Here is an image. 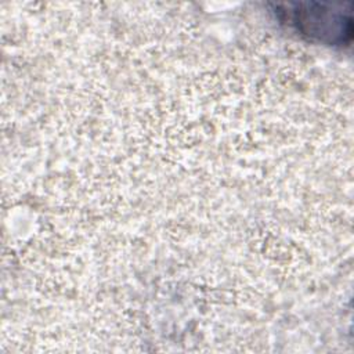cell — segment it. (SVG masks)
<instances>
[{
    "label": "cell",
    "instance_id": "cell-1",
    "mask_svg": "<svg viewBox=\"0 0 354 354\" xmlns=\"http://www.w3.org/2000/svg\"><path fill=\"white\" fill-rule=\"evenodd\" d=\"M275 14L297 33L326 44H343L351 39V15L343 6L296 3L277 6Z\"/></svg>",
    "mask_w": 354,
    "mask_h": 354
}]
</instances>
